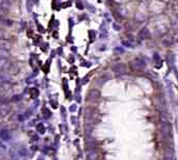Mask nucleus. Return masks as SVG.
I'll use <instances>...</instances> for the list:
<instances>
[{
  "mask_svg": "<svg viewBox=\"0 0 178 160\" xmlns=\"http://www.w3.org/2000/svg\"><path fill=\"white\" fill-rule=\"evenodd\" d=\"M0 39H3V32L1 29H0Z\"/></svg>",
  "mask_w": 178,
  "mask_h": 160,
  "instance_id": "16",
  "label": "nucleus"
},
{
  "mask_svg": "<svg viewBox=\"0 0 178 160\" xmlns=\"http://www.w3.org/2000/svg\"><path fill=\"white\" fill-rule=\"evenodd\" d=\"M10 6H12L10 0H2V1L0 2V9H3V10H5V12H8L10 8Z\"/></svg>",
  "mask_w": 178,
  "mask_h": 160,
  "instance_id": "5",
  "label": "nucleus"
},
{
  "mask_svg": "<svg viewBox=\"0 0 178 160\" xmlns=\"http://www.w3.org/2000/svg\"><path fill=\"white\" fill-rule=\"evenodd\" d=\"M8 76H6V75H2V74L0 75V82H1V83H3V82H6V81H8Z\"/></svg>",
  "mask_w": 178,
  "mask_h": 160,
  "instance_id": "13",
  "label": "nucleus"
},
{
  "mask_svg": "<svg viewBox=\"0 0 178 160\" xmlns=\"http://www.w3.org/2000/svg\"><path fill=\"white\" fill-rule=\"evenodd\" d=\"M9 53L5 49H0V58H8Z\"/></svg>",
  "mask_w": 178,
  "mask_h": 160,
  "instance_id": "11",
  "label": "nucleus"
},
{
  "mask_svg": "<svg viewBox=\"0 0 178 160\" xmlns=\"http://www.w3.org/2000/svg\"><path fill=\"white\" fill-rule=\"evenodd\" d=\"M37 131L39 132L41 134H44L45 133V126L44 124H38L37 125Z\"/></svg>",
  "mask_w": 178,
  "mask_h": 160,
  "instance_id": "10",
  "label": "nucleus"
},
{
  "mask_svg": "<svg viewBox=\"0 0 178 160\" xmlns=\"http://www.w3.org/2000/svg\"><path fill=\"white\" fill-rule=\"evenodd\" d=\"M10 65V61L8 58H0V71H8Z\"/></svg>",
  "mask_w": 178,
  "mask_h": 160,
  "instance_id": "2",
  "label": "nucleus"
},
{
  "mask_svg": "<svg viewBox=\"0 0 178 160\" xmlns=\"http://www.w3.org/2000/svg\"><path fill=\"white\" fill-rule=\"evenodd\" d=\"M75 109H76V106L75 105L74 106H71V108H70V110H71V111H74Z\"/></svg>",
  "mask_w": 178,
  "mask_h": 160,
  "instance_id": "15",
  "label": "nucleus"
},
{
  "mask_svg": "<svg viewBox=\"0 0 178 160\" xmlns=\"http://www.w3.org/2000/svg\"><path fill=\"white\" fill-rule=\"evenodd\" d=\"M30 96H31V98L37 99L38 97H39V89H38V88H32L30 90Z\"/></svg>",
  "mask_w": 178,
  "mask_h": 160,
  "instance_id": "9",
  "label": "nucleus"
},
{
  "mask_svg": "<svg viewBox=\"0 0 178 160\" xmlns=\"http://www.w3.org/2000/svg\"><path fill=\"white\" fill-rule=\"evenodd\" d=\"M8 155L12 160H20V154L18 151H16L14 148H10L8 150Z\"/></svg>",
  "mask_w": 178,
  "mask_h": 160,
  "instance_id": "4",
  "label": "nucleus"
},
{
  "mask_svg": "<svg viewBox=\"0 0 178 160\" xmlns=\"http://www.w3.org/2000/svg\"><path fill=\"white\" fill-rule=\"evenodd\" d=\"M20 99H21V96H20V95H17V96H14L13 101H18V100H20Z\"/></svg>",
  "mask_w": 178,
  "mask_h": 160,
  "instance_id": "14",
  "label": "nucleus"
},
{
  "mask_svg": "<svg viewBox=\"0 0 178 160\" xmlns=\"http://www.w3.org/2000/svg\"><path fill=\"white\" fill-rule=\"evenodd\" d=\"M175 41H176L177 43H178V34H177V36H176V37H175Z\"/></svg>",
  "mask_w": 178,
  "mask_h": 160,
  "instance_id": "17",
  "label": "nucleus"
},
{
  "mask_svg": "<svg viewBox=\"0 0 178 160\" xmlns=\"http://www.w3.org/2000/svg\"><path fill=\"white\" fill-rule=\"evenodd\" d=\"M111 69H113L115 72H117V73H123V72H125V67H124V65H122V64L114 65L113 67H111Z\"/></svg>",
  "mask_w": 178,
  "mask_h": 160,
  "instance_id": "7",
  "label": "nucleus"
},
{
  "mask_svg": "<svg viewBox=\"0 0 178 160\" xmlns=\"http://www.w3.org/2000/svg\"><path fill=\"white\" fill-rule=\"evenodd\" d=\"M139 36L141 39H148V37L150 36V32H149V30L147 28H143L141 31H139Z\"/></svg>",
  "mask_w": 178,
  "mask_h": 160,
  "instance_id": "8",
  "label": "nucleus"
},
{
  "mask_svg": "<svg viewBox=\"0 0 178 160\" xmlns=\"http://www.w3.org/2000/svg\"><path fill=\"white\" fill-rule=\"evenodd\" d=\"M131 65L135 70H143V69L146 68V62L142 58H134L131 62Z\"/></svg>",
  "mask_w": 178,
  "mask_h": 160,
  "instance_id": "1",
  "label": "nucleus"
},
{
  "mask_svg": "<svg viewBox=\"0 0 178 160\" xmlns=\"http://www.w3.org/2000/svg\"><path fill=\"white\" fill-rule=\"evenodd\" d=\"M38 160H44V158H43V157H40V158L38 159Z\"/></svg>",
  "mask_w": 178,
  "mask_h": 160,
  "instance_id": "18",
  "label": "nucleus"
},
{
  "mask_svg": "<svg viewBox=\"0 0 178 160\" xmlns=\"http://www.w3.org/2000/svg\"><path fill=\"white\" fill-rule=\"evenodd\" d=\"M0 138H1L3 141H8V140H10L12 136H10L9 131L6 130V129H2L1 131H0Z\"/></svg>",
  "mask_w": 178,
  "mask_h": 160,
  "instance_id": "3",
  "label": "nucleus"
},
{
  "mask_svg": "<svg viewBox=\"0 0 178 160\" xmlns=\"http://www.w3.org/2000/svg\"><path fill=\"white\" fill-rule=\"evenodd\" d=\"M99 157V154L98 152L95 151V150H92L90 151L88 153V155H86V158H88V160H97Z\"/></svg>",
  "mask_w": 178,
  "mask_h": 160,
  "instance_id": "6",
  "label": "nucleus"
},
{
  "mask_svg": "<svg viewBox=\"0 0 178 160\" xmlns=\"http://www.w3.org/2000/svg\"><path fill=\"white\" fill-rule=\"evenodd\" d=\"M19 152V154H20V156H23V157H25V156H27V150L25 148H21L20 150L18 151Z\"/></svg>",
  "mask_w": 178,
  "mask_h": 160,
  "instance_id": "12",
  "label": "nucleus"
}]
</instances>
